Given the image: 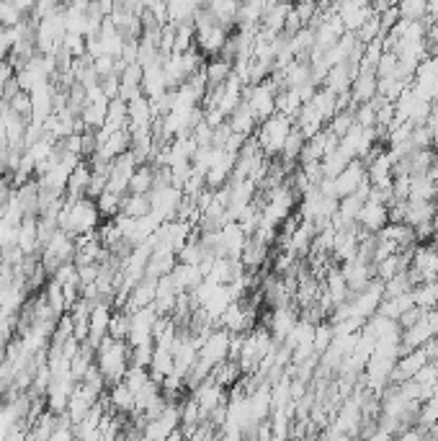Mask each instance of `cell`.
Here are the masks:
<instances>
[{"label":"cell","mask_w":438,"mask_h":441,"mask_svg":"<svg viewBox=\"0 0 438 441\" xmlns=\"http://www.w3.org/2000/svg\"><path fill=\"white\" fill-rule=\"evenodd\" d=\"M129 357H132V346H129L127 338H106L98 343L96 348V364L103 372V380H106V390H111L114 384L124 380V374L129 369Z\"/></svg>","instance_id":"cell-1"},{"label":"cell","mask_w":438,"mask_h":441,"mask_svg":"<svg viewBox=\"0 0 438 441\" xmlns=\"http://www.w3.org/2000/svg\"><path fill=\"white\" fill-rule=\"evenodd\" d=\"M292 129H294V119L284 111H273L271 117L261 121V127L253 137L258 140L266 158H276V155H281V147H284Z\"/></svg>","instance_id":"cell-2"},{"label":"cell","mask_w":438,"mask_h":441,"mask_svg":"<svg viewBox=\"0 0 438 441\" xmlns=\"http://www.w3.org/2000/svg\"><path fill=\"white\" fill-rule=\"evenodd\" d=\"M229 346H232V333H229L227 328L217 325V328H211L202 338V343H199V359H204V361L211 366H217L229 359Z\"/></svg>","instance_id":"cell-3"},{"label":"cell","mask_w":438,"mask_h":441,"mask_svg":"<svg viewBox=\"0 0 438 441\" xmlns=\"http://www.w3.org/2000/svg\"><path fill=\"white\" fill-rule=\"evenodd\" d=\"M243 101L250 106L255 114V119L263 121L276 111V88L271 85V80H261V83H250L245 88Z\"/></svg>","instance_id":"cell-4"},{"label":"cell","mask_w":438,"mask_h":441,"mask_svg":"<svg viewBox=\"0 0 438 441\" xmlns=\"http://www.w3.org/2000/svg\"><path fill=\"white\" fill-rule=\"evenodd\" d=\"M333 181V194L338 196V199H343V196L348 194H354L356 188L361 186V184H366V165H363L361 158H354V160L348 163L346 168L338 173L335 179H330Z\"/></svg>","instance_id":"cell-5"},{"label":"cell","mask_w":438,"mask_h":441,"mask_svg":"<svg viewBox=\"0 0 438 441\" xmlns=\"http://www.w3.org/2000/svg\"><path fill=\"white\" fill-rule=\"evenodd\" d=\"M269 258V240H263L261 235H248L243 243V251H240V261L248 271H258L263 263Z\"/></svg>","instance_id":"cell-6"},{"label":"cell","mask_w":438,"mask_h":441,"mask_svg":"<svg viewBox=\"0 0 438 441\" xmlns=\"http://www.w3.org/2000/svg\"><path fill=\"white\" fill-rule=\"evenodd\" d=\"M358 227L363 232H379L384 225L389 222V207L382 202H374V199H366L363 209L358 212Z\"/></svg>","instance_id":"cell-7"},{"label":"cell","mask_w":438,"mask_h":441,"mask_svg":"<svg viewBox=\"0 0 438 441\" xmlns=\"http://www.w3.org/2000/svg\"><path fill=\"white\" fill-rule=\"evenodd\" d=\"M377 88H379V77H377V70L374 68H358L354 83H351V101L363 103L371 101L377 96Z\"/></svg>","instance_id":"cell-8"},{"label":"cell","mask_w":438,"mask_h":441,"mask_svg":"<svg viewBox=\"0 0 438 441\" xmlns=\"http://www.w3.org/2000/svg\"><path fill=\"white\" fill-rule=\"evenodd\" d=\"M292 0H273L269 8H266V13H263L261 18V31L263 34H271L276 36L284 31V24H287V16L289 10H292Z\"/></svg>","instance_id":"cell-9"},{"label":"cell","mask_w":438,"mask_h":441,"mask_svg":"<svg viewBox=\"0 0 438 441\" xmlns=\"http://www.w3.org/2000/svg\"><path fill=\"white\" fill-rule=\"evenodd\" d=\"M436 202L433 199H407V209H405V222L410 227H418L423 222H430L436 214Z\"/></svg>","instance_id":"cell-10"},{"label":"cell","mask_w":438,"mask_h":441,"mask_svg":"<svg viewBox=\"0 0 438 441\" xmlns=\"http://www.w3.org/2000/svg\"><path fill=\"white\" fill-rule=\"evenodd\" d=\"M227 121H229V127H232V132H240V135H245V137H250V132L258 127L255 114L250 111V106H248L245 101L237 103V109L229 114Z\"/></svg>","instance_id":"cell-11"},{"label":"cell","mask_w":438,"mask_h":441,"mask_svg":"<svg viewBox=\"0 0 438 441\" xmlns=\"http://www.w3.org/2000/svg\"><path fill=\"white\" fill-rule=\"evenodd\" d=\"M229 75H232V62L222 60V57L206 60V65H204V77H206V88H219L222 83H227Z\"/></svg>","instance_id":"cell-12"},{"label":"cell","mask_w":438,"mask_h":441,"mask_svg":"<svg viewBox=\"0 0 438 441\" xmlns=\"http://www.w3.org/2000/svg\"><path fill=\"white\" fill-rule=\"evenodd\" d=\"M152 186H155V165L152 163L137 165V170L132 173V179H129L127 191L129 194H150Z\"/></svg>","instance_id":"cell-13"},{"label":"cell","mask_w":438,"mask_h":441,"mask_svg":"<svg viewBox=\"0 0 438 441\" xmlns=\"http://www.w3.org/2000/svg\"><path fill=\"white\" fill-rule=\"evenodd\" d=\"M109 392V398H111V410H116V413H132L135 410V392L129 390L124 382H119V384H114Z\"/></svg>","instance_id":"cell-14"},{"label":"cell","mask_w":438,"mask_h":441,"mask_svg":"<svg viewBox=\"0 0 438 441\" xmlns=\"http://www.w3.org/2000/svg\"><path fill=\"white\" fill-rule=\"evenodd\" d=\"M410 294H413L415 305L433 310V307L438 305V279H428V281H421V284H415Z\"/></svg>","instance_id":"cell-15"},{"label":"cell","mask_w":438,"mask_h":441,"mask_svg":"<svg viewBox=\"0 0 438 441\" xmlns=\"http://www.w3.org/2000/svg\"><path fill=\"white\" fill-rule=\"evenodd\" d=\"M397 10H400L402 21H428L430 18L428 0H400Z\"/></svg>","instance_id":"cell-16"},{"label":"cell","mask_w":438,"mask_h":441,"mask_svg":"<svg viewBox=\"0 0 438 441\" xmlns=\"http://www.w3.org/2000/svg\"><path fill=\"white\" fill-rule=\"evenodd\" d=\"M304 142H307V137H304V132L294 124V129L289 132L287 142H284V147H281V158L287 163H299V155H302L304 150Z\"/></svg>","instance_id":"cell-17"},{"label":"cell","mask_w":438,"mask_h":441,"mask_svg":"<svg viewBox=\"0 0 438 441\" xmlns=\"http://www.w3.org/2000/svg\"><path fill=\"white\" fill-rule=\"evenodd\" d=\"M436 191H438L436 181L430 179L428 173L410 176V196H407V199H433Z\"/></svg>","instance_id":"cell-18"},{"label":"cell","mask_w":438,"mask_h":441,"mask_svg":"<svg viewBox=\"0 0 438 441\" xmlns=\"http://www.w3.org/2000/svg\"><path fill=\"white\" fill-rule=\"evenodd\" d=\"M114 65H116V57L114 54H98L96 60H93V68L98 73V77H106L114 73Z\"/></svg>","instance_id":"cell-19"},{"label":"cell","mask_w":438,"mask_h":441,"mask_svg":"<svg viewBox=\"0 0 438 441\" xmlns=\"http://www.w3.org/2000/svg\"><path fill=\"white\" fill-rule=\"evenodd\" d=\"M116 6H121V8L129 10V13H137V16L147 8V3H144V0H116Z\"/></svg>","instance_id":"cell-20"},{"label":"cell","mask_w":438,"mask_h":441,"mask_svg":"<svg viewBox=\"0 0 438 441\" xmlns=\"http://www.w3.org/2000/svg\"><path fill=\"white\" fill-rule=\"evenodd\" d=\"M397 6H400V0H371V10H374V13H382V10L397 8Z\"/></svg>","instance_id":"cell-21"}]
</instances>
